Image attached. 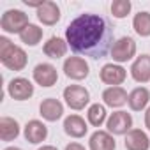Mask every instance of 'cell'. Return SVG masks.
Wrapping results in <instances>:
<instances>
[{
    "instance_id": "obj_12",
    "label": "cell",
    "mask_w": 150,
    "mask_h": 150,
    "mask_svg": "<svg viewBox=\"0 0 150 150\" xmlns=\"http://www.w3.org/2000/svg\"><path fill=\"white\" fill-rule=\"evenodd\" d=\"M39 113H41V117H42L44 120H48V122H57V120L62 118V115H64V104H62L58 99H55V97H48V99H44V101L39 104Z\"/></svg>"
},
{
    "instance_id": "obj_2",
    "label": "cell",
    "mask_w": 150,
    "mask_h": 150,
    "mask_svg": "<svg viewBox=\"0 0 150 150\" xmlns=\"http://www.w3.org/2000/svg\"><path fill=\"white\" fill-rule=\"evenodd\" d=\"M0 62L9 71H23L27 67L28 57L23 48L13 44L7 37H0Z\"/></svg>"
},
{
    "instance_id": "obj_15",
    "label": "cell",
    "mask_w": 150,
    "mask_h": 150,
    "mask_svg": "<svg viewBox=\"0 0 150 150\" xmlns=\"http://www.w3.org/2000/svg\"><path fill=\"white\" fill-rule=\"evenodd\" d=\"M25 139L32 145H37V143H42L46 138H48V127L41 122V120H28L27 125H25Z\"/></svg>"
},
{
    "instance_id": "obj_24",
    "label": "cell",
    "mask_w": 150,
    "mask_h": 150,
    "mask_svg": "<svg viewBox=\"0 0 150 150\" xmlns=\"http://www.w3.org/2000/svg\"><path fill=\"white\" fill-rule=\"evenodd\" d=\"M20 41L27 46H37L41 41H42V28L30 23L21 34H20Z\"/></svg>"
},
{
    "instance_id": "obj_22",
    "label": "cell",
    "mask_w": 150,
    "mask_h": 150,
    "mask_svg": "<svg viewBox=\"0 0 150 150\" xmlns=\"http://www.w3.org/2000/svg\"><path fill=\"white\" fill-rule=\"evenodd\" d=\"M87 120L90 125L94 127H101L106 120H108V113H106V108L99 103L96 104H90L88 110H87Z\"/></svg>"
},
{
    "instance_id": "obj_11",
    "label": "cell",
    "mask_w": 150,
    "mask_h": 150,
    "mask_svg": "<svg viewBox=\"0 0 150 150\" xmlns=\"http://www.w3.org/2000/svg\"><path fill=\"white\" fill-rule=\"evenodd\" d=\"M60 7L57 6V2L53 0H46V2L37 9V20L46 25V27H53L60 21Z\"/></svg>"
},
{
    "instance_id": "obj_18",
    "label": "cell",
    "mask_w": 150,
    "mask_h": 150,
    "mask_svg": "<svg viewBox=\"0 0 150 150\" xmlns=\"http://www.w3.org/2000/svg\"><path fill=\"white\" fill-rule=\"evenodd\" d=\"M67 48H69V44H67V41H65V39L53 35V37H50V39L44 42V46H42V51H44V55H46V57L58 60V58L65 57V53H67Z\"/></svg>"
},
{
    "instance_id": "obj_7",
    "label": "cell",
    "mask_w": 150,
    "mask_h": 150,
    "mask_svg": "<svg viewBox=\"0 0 150 150\" xmlns=\"http://www.w3.org/2000/svg\"><path fill=\"white\" fill-rule=\"evenodd\" d=\"M64 72L67 78H71L74 81H81L88 76L90 67L83 57H67L64 60Z\"/></svg>"
},
{
    "instance_id": "obj_25",
    "label": "cell",
    "mask_w": 150,
    "mask_h": 150,
    "mask_svg": "<svg viewBox=\"0 0 150 150\" xmlns=\"http://www.w3.org/2000/svg\"><path fill=\"white\" fill-rule=\"evenodd\" d=\"M131 7H132V4L129 0H115V2H111V14L115 18L122 20L131 13Z\"/></svg>"
},
{
    "instance_id": "obj_29",
    "label": "cell",
    "mask_w": 150,
    "mask_h": 150,
    "mask_svg": "<svg viewBox=\"0 0 150 150\" xmlns=\"http://www.w3.org/2000/svg\"><path fill=\"white\" fill-rule=\"evenodd\" d=\"M4 150H21V148H18V146H7V148H4Z\"/></svg>"
},
{
    "instance_id": "obj_1",
    "label": "cell",
    "mask_w": 150,
    "mask_h": 150,
    "mask_svg": "<svg viewBox=\"0 0 150 150\" xmlns=\"http://www.w3.org/2000/svg\"><path fill=\"white\" fill-rule=\"evenodd\" d=\"M113 27L108 18L94 13H85L74 18L65 28V41L69 48L83 57L94 60L104 58L111 53L115 44Z\"/></svg>"
},
{
    "instance_id": "obj_14",
    "label": "cell",
    "mask_w": 150,
    "mask_h": 150,
    "mask_svg": "<svg viewBox=\"0 0 150 150\" xmlns=\"http://www.w3.org/2000/svg\"><path fill=\"white\" fill-rule=\"evenodd\" d=\"M64 132L71 138H83L88 132V125L83 117L80 115H69L64 120Z\"/></svg>"
},
{
    "instance_id": "obj_13",
    "label": "cell",
    "mask_w": 150,
    "mask_h": 150,
    "mask_svg": "<svg viewBox=\"0 0 150 150\" xmlns=\"http://www.w3.org/2000/svg\"><path fill=\"white\" fill-rule=\"evenodd\" d=\"M131 76L138 83L150 81V55H139L131 65Z\"/></svg>"
},
{
    "instance_id": "obj_23",
    "label": "cell",
    "mask_w": 150,
    "mask_h": 150,
    "mask_svg": "<svg viewBox=\"0 0 150 150\" xmlns=\"http://www.w3.org/2000/svg\"><path fill=\"white\" fill-rule=\"evenodd\" d=\"M132 28L138 35L148 37L150 35V13L148 11H139L132 18Z\"/></svg>"
},
{
    "instance_id": "obj_26",
    "label": "cell",
    "mask_w": 150,
    "mask_h": 150,
    "mask_svg": "<svg viewBox=\"0 0 150 150\" xmlns=\"http://www.w3.org/2000/svg\"><path fill=\"white\" fill-rule=\"evenodd\" d=\"M64 150H87L81 143H76V141H72V143H69V145H65V148Z\"/></svg>"
},
{
    "instance_id": "obj_6",
    "label": "cell",
    "mask_w": 150,
    "mask_h": 150,
    "mask_svg": "<svg viewBox=\"0 0 150 150\" xmlns=\"http://www.w3.org/2000/svg\"><path fill=\"white\" fill-rule=\"evenodd\" d=\"M136 42L132 37H120L118 41H115L113 48H111V58L115 64H124V62H129L132 60V57L136 55Z\"/></svg>"
},
{
    "instance_id": "obj_21",
    "label": "cell",
    "mask_w": 150,
    "mask_h": 150,
    "mask_svg": "<svg viewBox=\"0 0 150 150\" xmlns=\"http://www.w3.org/2000/svg\"><path fill=\"white\" fill-rule=\"evenodd\" d=\"M20 136V124L18 120L11 117H2L0 118V139L2 141H13Z\"/></svg>"
},
{
    "instance_id": "obj_16",
    "label": "cell",
    "mask_w": 150,
    "mask_h": 150,
    "mask_svg": "<svg viewBox=\"0 0 150 150\" xmlns=\"http://www.w3.org/2000/svg\"><path fill=\"white\" fill-rule=\"evenodd\" d=\"M124 145L127 150H148L150 148V138L141 129H131L125 134Z\"/></svg>"
},
{
    "instance_id": "obj_10",
    "label": "cell",
    "mask_w": 150,
    "mask_h": 150,
    "mask_svg": "<svg viewBox=\"0 0 150 150\" xmlns=\"http://www.w3.org/2000/svg\"><path fill=\"white\" fill-rule=\"evenodd\" d=\"M7 94L14 99V101H27L34 96V85L30 80L27 78H13L7 85Z\"/></svg>"
},
{
    "instance_id": "obj_17",
    "label": "cell",
    "mask_w": 150,
    "mask_h": 150,
    "mask_svg": "<svg viewBox=\"0 0 150 150\" xmlns=\"http://www.w3.org/2000/svg\"><path fill=\"white\" fill-rule=\"evenodd\" d=\"M88 146L90 150H115L117 148V141L113 138V134H110L108 131H96L90 139H88Z\"/></svg>"
},
{
    "instance_id": "obj_3",
    "label": "cell",
    "mask_w": 150,
    "mask_h": 150,
    "mask_svg": "<svg viewBox=\"0 0 150 150\" xmlns=\"http://www.w3.org/2000/svg\"><path fill=\"white\" fill-rule=\"evenodd\" d=\"M28 25H30L28 16L20 9H9L0 18V27H2V30L6 34H18L20 35Z\"/></svg>"
},
{
    "instance_id": "obj_4",
    "label": "cell",
    "mask_w": 150,
    "mask_h": 150,
    "mask_svg": "<svg viewBox=\"0 0 150 150\" xmlns=\"http://www.w3.org/2000/svg\"><path fill=\"white\" fill-rule=\"evenodd\" d=\"M64 101L71 110H85L90 103V92L81 85H69L64 88Z\"/></svg>"
},
{
    "instance_id": "obj_8",
    "label": "cell",
    "mask_w": 150,
    "mask_h": 150,
    "mask_svg": "<svg viewBox=\"0 0 150 150\" xmlns=\"http://www.w3.org/2000/svg\"><path fill=\"white\" fill-rule=\"evenodd\" d=\"M99 78L103 83H106L110 87H120L127 78V71L120 64H115V62L104 64L101 72H99Z\"/></svg>"
},
{
    "instance_id": "obj_20",
    "label": "cell",
    "mask_w": 150,
    "mask_h": 150,
    "mask_svg": "<svg viewBox=\"0 0 150 150\" xmlns=\"http://www.w3.org/2000/svg\"><path fill=\"white\" fill-rule=\"evenodd\" d=\"M148 103H150V92L145 87H136L129 94V97H127V104H129V108L132 111H143V110H146Z\"/></svg>"
},
{
    "instance_id": "obj_9",
    "label": "cell",
    "mask_w": 150,
    "mask_h": 150,
    "mask_svg": "<svg viewBox=\"0 0 150 150\" xmlns=\"http://www.w3.org/2000/svg\"><path fill=\"white\" fill-rule=\"evenodd\" d=\"M32 76H34V81L44 88H50L53 85H57L58 81V72H57V67L44 62V64H37L34 67V72H32Z\"/></svg>"
},
{
    "instance_id": "obj_19",
    "label": "cell",
    "mask_w": 150,
    "mask_h": 150,
    "mask_svg": "<svg viewBox=\"0 0 150 150\" xmlns=\"http://www.w3.org/2000/svg\"><path fill=\"white\" fill-rule=\"evenodd\" d=\"M127 97L129 94L125 92L124 87H108L103 92V101L110 108H122L127 103Z\"/></svg>"
},
{
    "instance_id": "obj_28",
    "label": "cell",
    "mask_w": 150,
    "mask_h": 150,
    "mask_svg": "<svg viewBox=\"0 0 150 150\" xmlns=\"http://www.w3.org/2000/svg\"><path fill=\"white\" fill-rule=\"evenodd\" d=\"M37 150H58L57 146H53V145H42L41 148H37Z\"/></svg>"
},
{
    "instance_id": "obj_27",
    "label": "cell",
    "mask_w": 150,
    "mask_h": 150,
    "mask_svg": "<svg viewBox=\"0 0 150 150\" xmlns=\"http://www.w3.org/2000/svg\"><path fill=\"white\" fill-rule=\"evenodd\" d=\"M145 127L150 131V106L145 110Z\"/></svg>"
},
{
    "instance_id": "obj_5",
    "label": "cell",
    "mask_w": 150,
    "mask_h": 150,
    "mask_svg": "<svg viewBox=\"0 0 150 150\" xmlns=\"http://www.w3.org/2000/svg\"><path fill=\"white\" fill-rule=\"evenodd\" d=\"M106 129L113 136H125L132 129V117H131V113L122 111V110L111 113L108 117V120H106Z\"/></svg>"
}]
</instances>
